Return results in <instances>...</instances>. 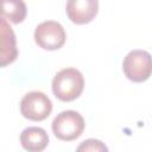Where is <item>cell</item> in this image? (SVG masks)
<instances>
[{
	"instance_id": "6da1fadb",
	"label": "cell",
	"mask_w": 152,
	"mask_h": 152,
	"mask_svg": "<svg viewBox=\"0 0 152 152\" xmlns=\"http://www.w3.org/2000/svg\"><path fill=\"white\" fill-rule=\"evenodd\" d=\"M84 88V78L80 70L65 68L58 71L52 80L53 95L64 102H70L80 97Z\"/></svg>"
},
{
	"instance_id": "7a4b0ae2",
	"label": "cell",
	"mask_w": 152,
	"mask_h": 152,
	"mask_svg": "<svg viewBox=\"0 0 152 152\" xmlns=\"http://www.w3.org/2000/svg\"><path fill=\"white\" fill-rule=\"evenodd\" d=\"M86 124L82 115L76 110L61 112L52 121L51 128L55 137L62 141H72L80 138Z\"/></svg>"
},
{
	"instance_id": "3957f363",
	"label": "cell",
	"mask_w": 152,
	"mask_h": 152,
	"mask_svg": "<svg viewBox=\"0 0 152 152\" xmlns=\"http://www.w3.org/2000/svg\"><path fill=\"white\" fill-rule=\"evenodd\" d=\"M122 70L132 82H145L151 76V55L145 50H132L122 62Z\"/></svg>"
},
{
	"instance_id": "277c9868",
	"label": "cell",
	"mask_w": 152,
	"mask_h": 152,
	"mask_svg": "<svg viewBox=\"0 0 152 152\" xmlns=\"http://www.w3.org/2000/svg\"><path fill=\"white\" fill-rule=\"evenodd\" d=\"M52 110V102L42 91H30L20 101V113L31 121L45 120Z\"/></svg>"
},
{
	"instance_id": "5b68a950",
	"label": "cell",
	"mask_w": 152,
	"mask_h": 152,
	"mask_svg": "<svg viewBox=\"0 0 152 152\" xmlns=\"http://www.w3.org/2000/svg\"><path fill=\"white\" fill-rule=\"evenodd\" d=\"M65 39L66 34L63 26L53 20L43 21L34 30V42L44 50H58L64 45Z\"/></svg>"
},
{
	"instance_id": "8992f818",
	"label": "cell",
	"mask_w": 152,
	"mask_h": 152,
	"mask_svg": "<svg viewBox=\"0 0 152 152\" xmlns=\"http://www.w3.org/2000/svg\"><path fill=\"white\" fill-rule=\"evenodd\" d=\"M99 12V0H68L66 15L71 23L83 25L90 23Z\"/></svg>"
},
{
	"instance_id": "52a82bcc",
	"label": "cell",
	"mask_w": 152,
	"mask_h": 152,
	"mask_svg": "<svg viewBox=\"0 0 152 152\" xmlns=\"http://www.w3.org/2000/svg\"><path fill=\"white\" fill-rule=\"evenodd\" d=\"M17 57L18 48L14 31L6 19L0 18V68L10 65Z\"/></svg>"
},
{
	"instance_id": "ba28073f",
	"label": "cell",
	"mask_w": 152,
	"mask_h": 152,
	"mask_svg": "<svg viewBox=\"0 0 152 152\" xmlns=\"http://www.w3.org/2000/svg\"><path fill=\"white\" fill-rule=\"evenodd\" d=\"M20 142L23 148L28 152H40L46 148L49 144V135L44 128L31 126L21 132Z\"/></svg>"
},
{
	"instance_id": "9c48e42d",
	"label": "cell",
	"mask_w": 152,
	"mask_h": 152,
	"mask_svg": "<svg viewBox=\"0 0 152 152\" xmlns=\"http://www.w3.org/2000/svg\"><path fill=\"white\" fill-rule=\"evenodd\" d=\"M26 13L24 0H0V18L10 20L12 24H19L24 21Z\"/></svg>"
},
{
	"instance_id": "30bf717a",
	"label": "cell",
	"mask_w": 152,
	"mask_h": 152,
	"mask_svg": "<svg viewBox=\"0 0 152 152\" xmlns=\"http://www.w3.org/2000/svg\"><path fill=\"white\" fill-rule=\"evenodd\" d=\"M108 148L106 147L104 144H102V141L97 140V139H88L84 140L78 147L77 151H107Z\"/></svg>"
}]
</instances>
